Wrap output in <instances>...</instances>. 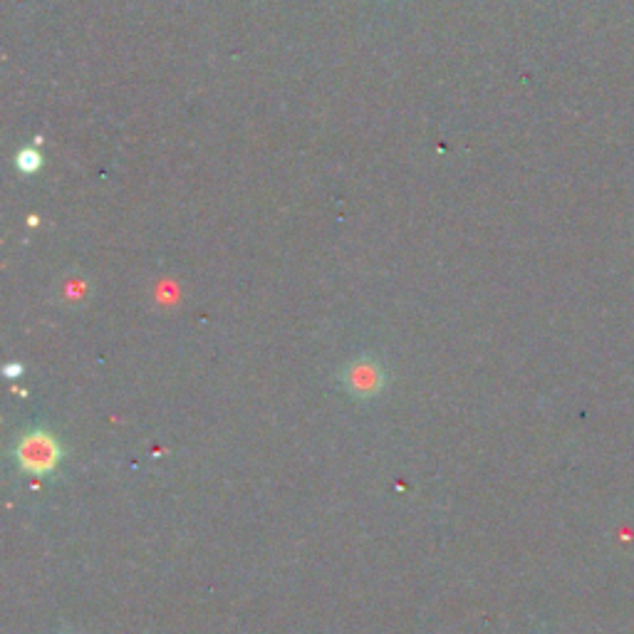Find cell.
<instances>
[{
	"mask_svg": "<svg viewBox=\"0 0 634 634\" xmlns=\"http://www.w3.org/2000/svg\"><path fill=\"white\" fill-rule=\"evenodd\" d=\"M345 382L357 397H370V394L379 392V387H382V372H379V367L374 362L362 360L347 367Z\"/></svg>",
	"mask_w": 634,
	"mask_h": 634,
	"instance_id": "cell-2",
	"label": "cell"
},
{
	"mask_svg": "<svg viewBox=\"0 0 634 634\" xmlns=\"http://www.w3.org/2000/svg\"><path fill=\"white\" fill-rule=\"evenodd\" d=\"M18 166L23 171H35L40 166V154L33 152V149H25V152L18 154Z\"/></svg>",
	"mask_w": 634,
	"mask_h": 634,
	"instance_id": "cell-3",
	"label": "cell"
},
{
	"mask_svg": "<svg viewBox=\"0 0 634 634\" xmlns=\"http://www.w3.org/2000/svg\"><path fill=\"white\" fill-rule=\"evenodd\" d=\"M57 456H60V449H57L53 436L45 431H33V434L23 436L18 446V461L23 464V469L38 471V474L53 471Z\"/></svg>",
	"mask_w": 634,
	"mask_h": 634,
	"instance_id": "cell-1",
	"label": "cell"
}]
</instances>
